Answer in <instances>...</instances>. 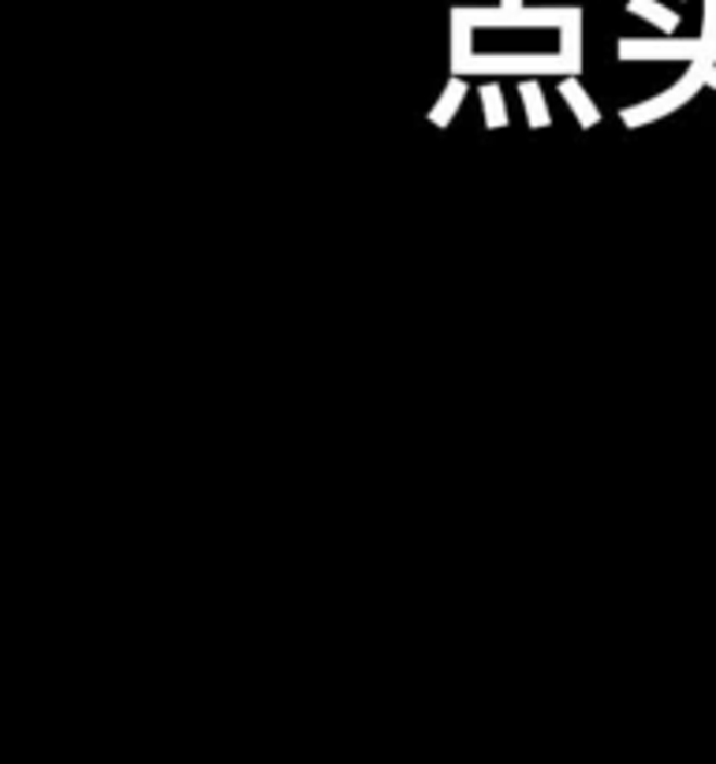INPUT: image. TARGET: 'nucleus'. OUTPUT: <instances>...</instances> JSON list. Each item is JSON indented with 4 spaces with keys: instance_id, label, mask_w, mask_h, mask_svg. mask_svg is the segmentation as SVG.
I'll list each match as a JSON object with an SVG mask.
<instances>
[{
    "instance_id": "8",
    "label": "nucleus",
    "mask_w": 716,
    "mask_h": 764,
    "mask_svg": "<svg viewBox=\"0 0 716 764\" xmlns=\"http://www.w3.org/2000/svg\"><path fill=\"white\" fill-rule=\"evenodd\" d=\"M466 60H471V23L451 12V75H463Z\"/></svg>"
},
{
    "instance_id": "4",
    "label": "nucleus",
    "mask_w": 716,
    "mask_h": 764,
    "mask_svg": "<svg viewBox=\"0 0 716 764\" xmlns=\"http://www.w3.org/2000/svg\"><path fill=\"white\" fill-rule=\"evenodd\" d=\"M578 20H583V12H575L564 27H560V56L567 60L571 75L583 72V23Z\"/></svg>"
},
{
    "instance_id": "5",
    "label": "nucleus",
    "mask_w": 716,
    "mask_h": 764,
    "mask_svg": "<svg viewBox=\"0 0 716 764\" xmlns=\"http://www.w3.org/2000/svg\"><path fill=\"white\" fill-rule=\"evenodd\" d=\"M560 93H564V101H567V109L578 116V124L583 127H593L597 119H601V113H597V105L590 98H586V90L578 86L575 75H564V82H560Z\"/></svg>"
},
{
    "instance_id": "13",
    "label": "nucleus",
    "mask_w": 716,
    "mask_h": 764,
    "mask_svg": "<svg viewBox=\"0 0 716 764\" xmlns=\"http://www.w3.org/2000/svg\"><path fill=\"white\" fill-rule=\"evenodd\" d=\"M702 60H709V64H716V41H713V46H705V56Z\"/></svg>"
},
{
    "instance_id": "10",
    "label": "nucleus",
    "mask_w": 716,
    "mask_h": 764,
    "mask_svg": "<svg viewBox=\"0 0 716 764\" xmlns=\"http://www.w3.org/2000/svg\"><path fill=\"white\" fill-rule=\"evenodd\" d=\"M630 12L635 15H642V20H650V23H656V27L661 30H676V15L668 12V8H656L653 0H630Z\"/></svg>"
},
{
    "instance_id": "7",
    "label": "nucleus",
    "mask_w": 716,
    "mask_h": 764,
    "mask_svg": "<svg viewBox=\"0 0 716 764\" xmlns=\"http://www.w3.org/2000/svg\"><path fill=\"white\" fill-rule=\"evenodd\" d=\"M519 98H523V105H526V119H530V127H549L552 124L549 105H545V93H541V86L534 82V75H526V79L519 82Z\"/></svg>"
},
{
    "instance_id": "1",
    "label": "nucleus",
    "mask_w": 716,
    "mask_h": 764,
    "mask_svg": "<svg viewBox=\"0 0 716 764\" xmlns=\"http://www.w3.org/2000/svg\"><path fill=\"white\" fill-rule=\"evenodd\" d=\"M705 72H709V60H690V72L683 75V79L672 82L668 90L661 93V98L624 109V113H619V119H624L627 127H642V124H650V119L672 116L676 109H687V101L694 98V93L705 86Z\"/></svg>"
},
{
    "instance_id": "2",
    "label": "nucleus",
    "mask_w": 716,
    "mask_h": 764,
    "mask_svg": "<svg viewBox=\"0 0 716 764\" xmlns=\"http://www.w3.org/2000/svg\"><path fill=\"white\" fill-rule=\"evenodd\" d=\"M463 75H571L564 56H471Z\"/></svg>"
},
{
    "instance_id": "9",
    "label": "nucleus",
    "mask_w": 716,
    "mask_h": 764,
    "mask_svg": "<svg viewBox=\"0 0 716 764\" xmlns=\"http://www.w3.org/2000/svg\"><path fill=\"white\" fill-rule=\"evenodd\" d=\"M477 98H482V105H485V124H489V131H500V127H508L504 93H500L497 82H485L482 90H477Z\"/></svg>"
},
{
    "instance_id": "6",
    "label": "nucleus",
    "mask_w": 716,
    "mask_h": 764,
    "mask_svg": "<svg viewBox=\"0 0 716 764\" xmlns=\"http://www.w3.org/2000/svg\"><path fill=\"white\" fill-rule=\"evenodd\" d=\"M463 98H466V82H463V75H451V82L445 86V93H440V101L433 105V113L430 119L437 127H448L451 124V116L459 113V105H463Z\"/></svg>"
},
{
    "instance_id": "11",
    "label": "nucleus",
    "mask_w": 716,
    "mask_h": 764,
    "mask_svg": "<svg viewBox=\"0 0 716 764\" xmlns=\"http://www.w3.org/2000/svg\"><path fill=\"white\" fill-rule=\"evenodd\" d=\"M705 46L716 41V0H705V34H702Z\"/></svg>"
},
{
    "instance_id": "12",
    "label": "nucleus",
    "mask_w": 716,
    "mask_h": 764,
    "mask_svg": "<svg viewBox=\"0 0 716 764\" xmlns=\"http://www.w3.org/2000/svg\"><path fill=\"white\" fill-rule=\"evenodd\" d=\"M705 86H713L716 90V64H709V72H705Z\"/></svg>"
},
{
    "instance_id": "3",
    "label": "nucleus",
    "mask_w": 716,
    "mask_h": 764,
    "mask_svg": "<svg viewBox=\"0 0 716 764\" xmlns=\"http://www.w3.org/2000/svg\"><path fill=\"white\" fill-rule=\"evenodd\" d=\"M705 41L702 38H668V41H645V38H624L619 41V60H702Z\"/></svg>"
}]
</instances>
